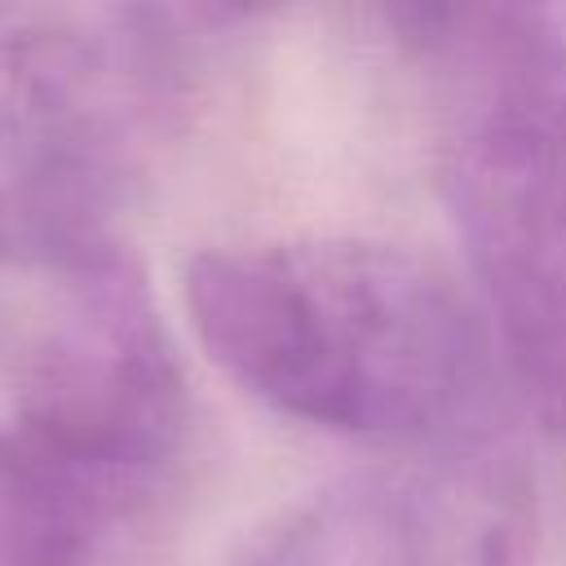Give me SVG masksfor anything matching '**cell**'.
I'll return each mask as SVG.
<instances>
[{
	"label": "cell",
	"mask_w": 566,
	"mask_h": 566,
	"mask_svg": "<svg viewBox=\"0 0 566 566\" xmlns=\"http://www.w3.org/2000/svg\"><path fill=\"white\" fill-rule=\"evenodd\" d=\"M424 71L447 212L504 367L566 438V31L531 4L394 9Z\"/></svg>",
	"instance_id": "obj_2"
},
{
	"label": "cell",
	"mask_w": 566,
	"mask_h": 566,
	"mask_svg": "<svg viewBox=\"0 0 566 566\" xmlns=\"http://www.w3.org/2000/svg\"><path fill=\"white\" fill-rule=\"evenodd\" d=\"M9 332L13 424L124 504L168 464L186 429V380L137 261L111 239L22 270Z\"/></svg>",
	"instance_id": "obj_4"
},
{
	"label": "cell",
	"mask_w": 566,
	"mask_h": 566,
	"mask_svg": "<svg viewBox=\"0 0 566 566\" xmlns=\"http://www.w3.org/2000/svg\"><path fill=\"white\" fill-rule=\"evenodd\" d=\"M234 566H460L447 491L407 469H363L279 509Z\"/></svg>",
	"instance_id": "obj_5"
},
{
	"label": "cell",
	"mask_w": 566,
	"mask_h": 566,
	"mask_svg": "<svg viewBox=\"0 0 566 566\" xmlns=\"http://www.w3.org/2000/svg\"><path fill=\"white\" fill-rule=\"evenodd\" d=\"M181 296L203 354L256 402L371 442L460 438L491 389V340L442 270L380 239L208 248Z\"/></svg>",
	"instance_id": "obj_1"
},
{
	"label": "cell",
	"mask_w": 566,
	"mask_h": 566,
	"mask_svg": "<svg viewBox=\"0 0 566 566\" xmlns=\"http://www.w3.org/2000/svg\"><path fill=\"white\" fill-rule=\"evenodd\" d=\"M124 500L66 455L0 424V566H84Z\"/></svg>",
	"instance_id": "obj_6"
},
{
	"label": "cell",
	"mask_w": 566,
	"mask_h": 566,
	"mask_svg": "<svg viewBox=\"0 0 566 566\" xmlns=\"http://www.w3.org/2000/svg\"><path fill=\"white\" fill-rule=\"evenodd\" d=\"M177 13L0 31V274L111 243L181 66Z\"/></svg>",
	"instance_id": "obj_3"
}]
</instances>
